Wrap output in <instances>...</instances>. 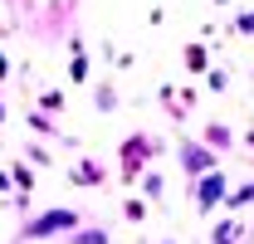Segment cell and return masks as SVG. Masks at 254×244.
Returning a JSON list of instances; mask_svg holds the SVG:
<instances>
[{
    "label": "cell",
    "instance_id": "cell-1",
    "mask_svg": "<svg viewBox=\"0 0 254 244\" xmlns=\"http://www.w3.org/2000/svg\"><path fill=\"white\" fill-rule=\"evenodd\" d=\"M78 225H88V215L78 210V205H49V210H39V215H25L20 230L5 244H49V240H64Z\"/></svg>",
    "mask_w": 254,
    "mask_h": 244
},
{
    "label": "cell",
    "instance_id": "cell-2",
    "mask_svg": "<svg viewBox=\"0 0 254 244\" xmlns=\"http://www.w3.org/2000/svg\"><path fill=\"white\" fill-rule=\"evenodd\" d=\"M161 152H166V142H161L157 132H127L123 142H118V181H123V190H132L142 171H152V161Z\"/></svg>",
    "mask_w": 254,
    "mask_h": 244
},
{
    "label": "cell",
    "instance_id": "cell-3",
    "mask_svg": "<svg viewBox=\"0 0 254 244\" xmlns=\"http://www.w3.org/2000/svg\"><path fill=\"white\" fill-rule=\"evenodd\" d=\"M225 195H230V176H225V166H215V171H205V176H195L190 181V205H195V215H215V205H225Z\"/></svg>",
    "mask_w": 254,
    "mask_h": 244
},
{
    "label": "cell",
    "instance_id": "cell-4",
    "mask_svg": "<svg viewBox=\"0 0 254 244\" xmlns=\"http://www.w3.org/2000/svg\"><path fill=\"white\" fill-rule=\"evenodd\" d=\"M176 166H181V176H186V181H195V176L215 171V166H220V156L205 152L195 137H176Z\"/></svg>",
    "mask_w": 254,
    "mask_h": 244
},
{
    "label": "cell",
    "instance_id": "cell-5",
    "mask_svg": "<svg viewBox=\"0 0 254 244\" xmlns=\"http://www.w3.org/2000/svg\"><path fill=\"white\" fill-rule=\"evenodd\" d=\"M195 142H200L205 152H215V156H220V152H235V147H240V132H235L230 122H205Z\"/></svg>",
    "mask_w": 254,
    "mask_h": 244
},
{
    "label": "cell",
    "instance_id": "cell-6",
    "mask_svg": "<svg viewBox=\"0 0 254 244\" xmlns=\"http://www.w3.org/2000/svg\"><path fill=\"white\" fill-rule=\"evenodd\" d=\"M68 181H73V185H83V190H98V185L108 181V171H103V161H93L88 152H78V161L68 166Z\"/></svg>",
    "mask_w": 254,
    "mask_h": 244
},
{
    "label": "cell",
    "instance_id": "cell-7",
    "mask_svg": "<svg viewBox=\"0 0 254 244\" xmlns=\"http://www.w3.org/2000/svg\"><path fill=\"white\" fill-rule=\"evenodd\" d=\"M245 240H250V225L240 215H220L215 230H210V244H245Z\"/></svg>",
    "mask_w": 254,
    "mask_h": 244
},
{
    "label": "cell",
    "instance_id": "cell-8",
    "mask_svg": "<svg viewBox=\"0 0 254 244\" xmlns=\"http://www.w3.org/2000/svg\"><path fill=\"white\" fill-rule=\"evenodd\" d=\"M25 127L30 132H39V137H54V142H64V147H78V137H68L54 118H44V113H25Z\"/></svg>",
    "mask_w": 254,
    "mask_h": 244
},
{
    "label": "cell",
    "instance_id": "cell-9",
    "mask_svg": "<svg viewBox=\"0 0 254 244\" xmlns=\"http://www.w3.org/2000/svg\"><path fill=\"white\" fill-rule=\"evenodd\" d=\"M132 190H137L147 205H166V176H161V171H142Z\"/></svg>",
    "mask_w": 254,
    "mask_h": 244
},
{
    "label": "cell",
    "instance_id": "cell-10",
    "mask_svg": "<svg viewBox=\"0 0 254 244\" xmlns=\"http://www.w3.org/2000/svg\"><path fill=\"white\" fill-rule=\"evenodd\" d=\"M118 108H123L118 83H113V78H98V83H93V113H103V118H108V113H118Z\"/></svg>",
    "mask_w": 254,
    "mask_h": 244
},
{
    "label": "cell",
    "instance_id": "cell-11",
    "mask_svg": "<svg viewBox=\"0 0 254 244\" xmlns=\"http://www.w3.org/2000/svg\"><path fill=\"white\" fill-rule=\"evenodd\" d=\"M64 244H113V230H103V225H78V230H68Z\"/></svg>",
    "mask_w": 254,
    "mask_h": 244
},
{
    "label": "cell",
    "instance_id": "cell-12",
    "mask_svg": "<svg viewBox=\"0 0 254 244\" xmlns=\"http://www.w3.org/2000/svg\"><path fill=\"white\" fill-rule=\"evenodd\" d=\"M5 176H10V190H15V195H30V190H34V171L20 161V156L5 166Z\"/></svg>",
    "mask_w": 254,
    "mask_h": 244
},
{
    "label": "cell",
    "instance_id": "cell-13",
    "mask_svg": "<svg viewBox=\"0 0 254 244\" xmlns=\"http://www.w3.org/2000/svg\"><path fill=\"white\" fill-rule=\"evenodd\" d=\"M250 205H254V176L245 185H230V195H225V210H230V215H245Z\"/></svg>",
    "mask_w": 254,
    "mask_h": 244
},
{
    "label": "cell",
    "instance_id": "cell-14",
    "mask_svg": "<svg viewBox=\"0 0 254 244\" xmlns=\"http://www.w3.org/2000/svg\"><path fill=\"white\" fill-rule=\"evenodd\" d=\"M20 161H25L30 171H49V166H54V156H49L44 142H25V147H20Z\"/></svg>",
    "mask_w": 254,
    "mask_h": 244
},
{
    "label": "cell",
    "instance_id": "cell-15",
    "mask_svg": "<svg viewBox=\"0 0 254 244\" xmlns=\"http://www.w3.org/2000/svg\"><path fill=\"white\" fill-rule=\"evenodd\" d=\"M181 59H186L190 73H205V68H210V54H205V44H186V49H181Z\"/></svg>",
    "mask_w": 254,
    "mask_h": 244
},
{
    "label": "cell",
    "instance_id": "cell-16",
    "mask_svg": "<svg viewBox=\"0 0 254 244\" xmlns=\"http://www.w3.org/2000/svg\"><path fill=\"white\" fill-rule=\"evenodd\" d=\"M39 113L49 118V113H64V88H44L39 93Z\"/></svg>",
    "mask_w": 254,
    "mask_h": 244
},
{
    "label": "cell",
    "instance_id": "cell-17",
    "mask_svg": "<svg viewBox=\"0 0 254 244\" xmlns=\"http://www.w3.org/2000/svg\"><path fill=\"white\" fill-rule=\"evenodd\" d=\"M123 220L142 225V220H147V200H142V195H127V200H123Z\"/></svg>",
    "mask_w": 254,
    "mask_h": 244
},
{
    "label": "cell",
    "instance_id": "cell-18",
    "mask_svg": "<svg viewBox=\"0 0 254 244\" xmlns=\"http://www.w3.org/2000/svg\"><path fill=\"white\" fill-rule=\"evenodd\" d=\"M68 83H88V54H73L68 59Z\"/></svg>",
    "mask_w": 254,
    "mask_h": 244
},
{
    "label": "cell",
    "instance_id": "cell-19",
    "mask_svg": "<svg viewBox=\"0 0 254 244\" xmlns=\"http://www.w3.org/2000/svg\"><path fill=\"white\" fill-rule=\"evenodd\" d=\"M205 88L225 93V88H230V73H225V68H205Z\"/></svg>",
    "mask_w": 254,
    "mask_h": 244
},
{
    "label": "cell",
    "instance_id": "cell-20",
    "mask_svg": "<svg viewBox=\"0 0 254 244\" xmlns=\"http://www.w3.org/2000/svg\"><path fill=\"white\" fill-rule=\"evenodd\" d=\"M235 34H254V10H235Z\"/></svg>",
    "mask_w": 254,
    "mask_h": 244
},
{
    "label": "cell",
    "instance_id": "cell-21",
    "mask_svg": "<svg viewBox=\"0 0 254 244\" xmlns=\"http://www.w3.org/2000/svg\"><path fill=\"white\" fill-rule=\"evenodd\" d=\"M240 142H245V147H250V152H254V127H250V132H245V137H240Z\"/></svg>",
    "mask_w": 254,
    "mask_h": 244
},
{
    "label": "cell",
    "instance_id": "cell-22",
    "mask_svg": "<svg viewBox=\"0 0 254 244\" xmlns=\"http://www.w3.org/2000/svg\"><path fill=\"white\" fill-rule=\"evenodd\" d=\"M0 127H5V103H0Z\"/></svg>",
    "mask_w": 254,
    "mask_h": 244
},
{
    "label": "cell",
    "instance_id": "cell-23",
    "mask_svg": "<svg viewBox=\"0 0 254 244\" xmlns=\"http://www.w3.org/2000/svg\"><path fill=\"white\" fill-rule=\"evenodd\" d=\"M157 244H181V240H157Z\"/></svg>",
    "mask_w": 254,
    "mask_h": 244
},
{
    "label": "cell",
    "instance_id": "cell-24",
    "mask_svg": "<svg viewBox=\"0 0 254 244\" xmlns=\"http://www.w3.org/2000/svg\"><path fill=\"white\" fill-rule=\"evenodd\" d=\"M0 205H10V200H0Z\"/></svg>",
    "mask_w": 254,
    "mask_h": 244
}]
</instances>
